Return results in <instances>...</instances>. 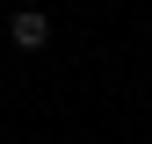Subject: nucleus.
I'll return each mask as SVG.
<instances>
[{
	"label": "nucleus",
	"mask_w": 152,
	"mask_h": 144,
	"mask_svg": "<svg viewBox=\"0 0 152 144\" xmlns=\"http://www.w3.org/2000/svg\"><path fill=\"white\" fill-rule=\"evenodd\" d=\"M7 36H15V50H44V43H51V22H44L36 7H22V14L7 22Z\"/></svg>",
	"instance_id": "obj_1"
}]
</instances>
